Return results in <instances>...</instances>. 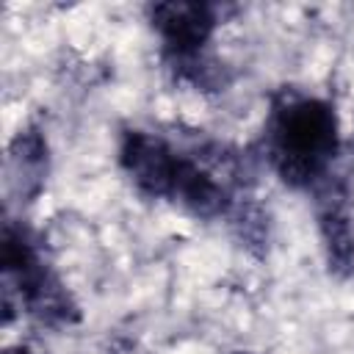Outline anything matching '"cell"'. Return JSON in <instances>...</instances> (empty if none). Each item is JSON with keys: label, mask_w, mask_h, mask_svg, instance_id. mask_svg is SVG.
Segmentation results:
<instances>
[{"label": "cell", "mask_w": 354, "mask_h": 354, "mask_svg": "<svg viewBox=\"0 0 354 354\" xmlns=\"http://www.w3.org/2000/svg\"><path fill=\"white\" fill-rule=\"evenodd\" d=\"M266 149L277 174L288 185H321L340 152V124L335 108L304 94L279 100L268 119Z\"/></svg>", "instance_id": "obj_1"}, {"label": "cell", "mask_w": 354, "mask_h": 354, "mask_svg": "<svg viewBox=\"0 0 354 354\" xmlns=\"http://www.w3.org/2000/svg\"><path fill=\"white\" fill-rule=\"evenodd\" d=\"M119 163L141 194L152 199H169L180 152L155 133L127 130L119 147Z\"/></svg>", "instance_id": "obj_4"}, {"label": "cell", "mask_w": 354, "mask_h": 354, "mask_svg": "<svg viewBox=\"0 0 354 354\" xmlns=\"http://www.w3.org/2000/svg\"><path fill=\"white\" fill-rule=\"evenodd\" d=\"M6 354H33L30 348H25V346H17V348H8Z\"/></svg>", "instance_id": "obj_7"}, {"label": "cell", "mask_w": 354, "mask_h": 354, "mask_svg": "<svg viewBox=\"0 0 354 354\" xmlns=\"http://www.w3.org/2000/svg\"><path fill=\"white\" fill-rule=\"evenodd\" d=\"M152 25L163 41V53L174 66H194L213 36L216 14L202 3H160L152 6Z\"/></svg>", "instance_id": "obj_3"}, {"label": "cell", "mask_w": 354, "mask_h": 354, "mask_svg": "<svg viewBox=\"0 0 354 354\" xmlns=\"http://www.w3.org/2000/svg\"><path fill=\"white\" fill-rule=\"evenodd\" d=\"M321 221V238L326 249V263L332 271H354V230L351 216L340 196L326 199V205L318 213Z\"/></svg>", "instance_id": "obj_6"}, {"label": "cell", "mask_w": 354, "mask_h": 354, "mask_svg": "<svg viewBox=\"0 0 354 354\" xmlns=\"http://www.w3.org/2000/svg\"><path fill=\"white\" fill-rule=\"evenodd\" d=\"M3 268L19 290V304H25V310L33 318L53 326L72 324L77 318V310L69 301L66 288L47 271L36 246L28 241L22 230H3Z\"/></svg>", "instance_id": "obj_2"}, {"label": "cell", "mask_w": 354, "mask_h": 354, "mask_svg": "<svg viewBox=\"0 0 354 354\" xmlns=\"http://www.w3.org/2000/svg\"><path fill=\"white\" fill-rule=\"evenodd\" d=\"M47 174V141L39 130H19L8 147V185L19 196H36Z\"/></svg>", "instance_id": "obj_5"}]
</instances>
